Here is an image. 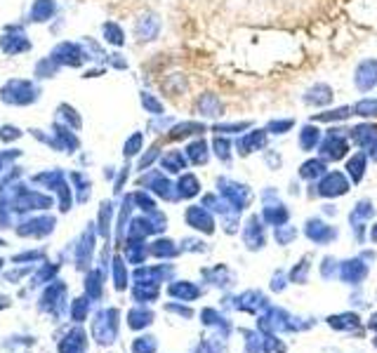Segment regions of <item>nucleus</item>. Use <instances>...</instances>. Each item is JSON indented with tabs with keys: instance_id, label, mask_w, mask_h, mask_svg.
<instances>
[{
	"instance_id": "45",
	"label": "nucleus",
	"mask_w": 377,
	"mask_h": 353,
	"mask_svg": "<svg viewBox=\"0 0 377 353\" xmlns=\"http://www.w3.org/2000/svg\"><path fill=\"white\" fill-rule=\"evenodd\" d=\"M262 158H264V162H267V167L272 172H278L281 167H283V156H281V151H276V149L262 151Z\"/></svg>"
},
{
	"instance_id": "26",
	"label": "nucleus",
	"mask_w": 377,
	"mask_h": 353,
	"mask_svg": "<svg viewBox=\"0 0 377 353\" xmlns=\"http://www.w3.org/2000/svg\"><path fill=\"white\" fill-rule=\"evenodd\" d=\"M205 132H210V125L201 120H182V122H174V127L170 130L167 137L179 142V139H187V137H205Z\"/></svg>"
},
{
	"instance_id": "28",
	"label": "nucleus",
	"mask_w": 377,
	"mask_h": 353,
	"mask_svg": "<svg viewBox=\"0 0 377 353\" xmlns=\"http://www.w3.org/2000/svg\"><path fill=\"white\" fill-rule=\"evenodd\" d=\"M252 125V120H217L210 122V134H224V137H238V134L247 132Z\"/></svg>"
},
{
	"instance_id": "39",
	"label": "nucleus",
	"mask_w": 377,
	"mask_h": 353,
	"mask_svg": "<svg viewBox=\"0 0 377 353\" xmlns=\"http://www.w3.org/2000/svg\"><path fill=\"white\" fill-rule=\"evenodd\" d=\"M243 334V351L245 353H262V332L260 330H241Z\"/></svg>"
},
{
	"instance_id": "58",
	"label": "nucleus",
	"mask_w": 377,
	"mask_h": 353,
	"mask_svg": "<svg viewBox=\"0 0 377 353\" xmlns=\"http://www.w3.org/2000/svg\"><path fill=\"white\" fill-rule=\"evenodd\" d=\"M368 156H370V160H373V162H377V144H375L373 149H370V153H368Z\"/></svg>"
},
{
	"instance_id": "10",
	"label": "nucleus",
	"mask_w": 377,
	"mask_h": 353,
	"mask_svg": "<svg viewBox=\"0 0 377 353\" xmlns=\"http://www.w3.org/2000/svg\"><path fill=\"white\" fill-rule=\"evenodd\" d=\"M370 276V264L363 259L361 255L358 257H349V259L340 261V271H337V280L340 283L349 285V288H358L365 278Z\"/></svg>"
},
{
	"instance_id": "9",
	"label": "nucleus",
	"mask_w": 377,
	"mask_h": 353,
	"mask_svg": "<svg viewBox=\"0 0 377 353\" xmlns=\"http://www.w3.org/2000/svg\"><path fill=\"white\" fill-rule=\"evenodd\" d=\"M241 238L247 252H260L267 245V224L262 222L260 215H250L243 220L241 226Z\"/></svg>"
},
{
	"instance_id": "33",
	"label": "nucleus",
	"mask_w": 377,
	"mask_h": 353,
	"mask_svg": "<svg viewBox=\"0 0 377 353\" xmlns=\"http://www.w3.org/2000/svg\"><path fill=\"white\" fill-rule=\"evenodd\" d=\"M309 273H312V257L305 255V257H300V261L288 271V278L292 285H307Z\"/></svg>"
},
{
	"instance_id": "48",
	"label": "nucleus",
	"mask_w": 377,
	"mask_h": 353,
	"mask_svg": "<svg viewBox=\"0 0 377 353\" xmlns=\"http://www.w3.org/2000/svg\"><path fill=\"white\" fill-rule=\"evenodd\" d=\"M165 311H170V313H177V316H182V318H194V309H189V306H184V304H177V301H167L165 304Z\"/></svg>"
},
{
	"instance_id": "35",
	"label": "nucleus",
	"mask_w": 377,
	"mask_h": 353,
	"mask_svg": "<svg viewBox=\"0 0 377 353\" xmlns=\"http://www.w3.org/2000/svg\"><path fill=\"white\" fill-rule=\"evenodd\" d=\"M179 252H182V245H177L174 240H167V238H161L151 245V255L161 257V259H174Z\"/></svg>"
},
{
	"instance_id": "34",
	"label": "nucleus",
	"mask_w": 377,
	"mask_h": 353,
	"mask_svg": "<svg viewBox=\"0 0 377 353\" xmlns=\"http://www.w3.org/2000/svg\"><path fill=\"white\" fill-rule=\"evenodd\" d=\"M161 295L159 285L156 283H134L132 290V299L139 301V304H149V301H156Z\"/></svg>"
},
{
	"instance_id": "25",
	"label": "nucleus",
	"mask_w": 377,
	"mask_h": 353,
	"mask_svg": "<svg viewBox=\"0 0 377 353\" xmlns=\"http://www.w3.org/2000/svg\"><path fill=\"white\" fill-rule=\"evenodd\" d=\"M323 139V130L316 125V122H305L297 132V147H300L305 153H312V151H318V144Z\"/></svg>"
},
{
	"instance_id": "2",
	"label": "nucleus",
	"mask_w": 377,
	"mask_h": 353,
	"mask_svg": "<svg viewBox=\"0 0 377 353\" xmlns=\"http://www.w3.org/2000/svg\"><path fill=\"white\" fill-rule=\"evenodd\" d=\"M351 139H349V127L328 125L323 130V139L318 144V156L328 162H340L351 156Z\"/></svg>"
},
{
	"instance_id": "20",
	"label": "nucleus",
	"mask_w": 377,
	"mask_h": 353,
	"mask_svg": "<svg viewBox=\"0 0 377 353\" xmlns=\"http://www.w3.org/2000/svg\"><path fill=\"white\" fill-rule=\"evenodd\" d=\"M187 158L194 167H205L210 162V156H212V149H210V139L205 137H194L191 142L187 144Z\"/></svg>"
},
{
	"instance_id": "13",
	"label": "nucleus",
	"mask_w": 377,
	"mask_h": 353,
	"mask_svg": "<svg viewBox=\"0 0 377 353\" xmlns=\"http://www.w3.org/2000/svg\"><path fill=\"white\" fill-rule=\"evenodd\" d=\"M184 220H187V224L194 231L203 235H212L217 231V217L205 205H189L187 212H184Z\"/></svg>"
},
{
	"instance_id": "40",
	"label": "nucleus",
	"mask_w": 377,
	"mask_h": 353,
	"mask_svg": "<svg viewBox=\"0 0 377 353\" xmlns=\"http://www.w3.org/2000/svg\"><path fill=\"white\" fill-rule=\"evenodd\" d=\"M262 353H288V344L276 332L262 334Z\"/></svg>"
},
{
	"instance_id": "1",
	"label": "nucleus",
	"mask_w": 377,
	"mask_h": 353,
	"mask_svg": "<svg viewBox=\"0 0 377 353\" xmlns=\"http://www.w3.org/2000/svg\"><path fill=\"white\" fill-rule=\"evenodd\" d=\"M316 321L314 318H305V316H295V313H288L285 309H281V306H269L267 311L260 313L257 316V330H260L262 334L267 332H305V330H312Z\"/></svg>"
},
{
	"instance_id": "36",
	"label": "nucleus",
	"mask_w": 377,
	"mask_h": 353,
	"mask_svg": "<svg viewBox=\"0 0 377 353\" xmlns=\"http://www.w3.org/2000/svg\"><path fill=\"white\" fill-rule=\"evenodd\" d=\"M201 205H205L207 210H210L215 217H224L227 212H232V210H234V207L229 205V200H224L217 191H215V193H205V195H203V200H201Z\"/></svg>"
},
{
	"instance_id": "44",
	"label": "nucleus",
	"mask_w": 377,
	"mask_h": 353,
	"mask_svg": "<svg viewBox=\"0 0 377 353\" xmlns=\"http://www.w3.org/2000/svg\"><path fill=\"white\" fill-rule=\"evenodd\" d=\"M288 283H290L288 271H285V268H276L272 280H269V290H272V292H276V295H281L285 288H288Z\"/></svg>"
},
{
	"instance_id": "47",
	"label": "nucleus",
	"mask_w": 377,
	"mask_h": 353,
	"mask_svg": "<svg viewBox=\"0 0 377 353\" xmlns=\"http://www.w3.org/2000/svg\"><path fill=\"white\" fill-rule=\"evenodd\" d=\"M182 252H210V245L198 238H184L182 240Z\"/></svg>"
},
{
	"instance_id": "43",
	"label": "nucleus",
	"mask_w": 377,
	"mask_h": 353,
	"mask_svg": "<svg viewBox=\"0 0 377 353\" xmlns=\"http://www.w3.org/2000/svg\"><path fill=\"white\" fill-rule=\"evenodd\" d=\"M219 222H222V231L227 235H236L241 233V226H243V220H241V212H227L224 217H219Z\"/></svg>"
},
{
	"instance_id": "56",
	"label": "nucleus",
	"mask_w": 377,
	"mask_h": 353,
	"mask_svg": "<svg viewBox=\"0 0 377 353\" xmlns=\"http://www.w3.org/2000/svg\"><path fill=\"white\" fill-rule=\"evenodd\" d=\"M368 328L373 330V332L377 334V313H373V316H370V321H368Z\"/></svg>"
},
{
	"instance_id": "38",
	"label": "nucleus",
	"mask_w": 377,
	"mask_h": 353,
	"mask_svg": "<svg viewBox=\"0 0 377 353\" xmlns=\"http://www.w3.org/2000/svg\"><path fill=\"white\" fill-rule=\"evenodd\" d=\"M274 243L281 245V248H288V245H292L297 240V235H300V231H297V226H292V224H283V226H276L274 228Z\"/></svg>"
},
{
	"instance_id": "31",
	"label": "nucleus",
	"mask_w": 377,
	"mask_h": 353,
	"mask_svg": "<svg viewBox=\"0 0 377 353\" xmlns=\"http://www.w3.org/2000/svg\"><path fill=\"white\" fill-rule=\"evenodd\" d=\"M187 167H189V158L184 151L172 149V151H167L165 158H163V170L170 172V175H182Z\"/></svg>"
},
{
	"instance_id": "15",
	"label": "nucleus",
	"mask_w": 377,
	"mask_h": 353,
	"mask_svg": "<svg viewBox=\"0 0 377 353\" xmlns=\"http://www.w3.org/2000/svg\"><path fill=\"white\" fill-rule=\"evenodd\" d=\"M349 139L358 151H368L377 144V122L375 120H361L358 125L349 127Z\"/></svg>"
},
{
	"instance_id": "29",
	"label": "nucleus",
	"mask_w": 377,
	"mask_h": 353,
	"mask_svg": "<svg viewBox=\"0 0 377 353\" xmlns=\"http://www.w3.org/2000/svg\"><path fill=\"white\" fill-rule=\"evenodd\" d=\"M227 334L217 332V330H212L210 337H203L196 344L194 353H227L229 351V344H227Z\"/></svg>"
},
{
	"instance_id": "7",
	"label": "nucleus",
	"mask_w": 377,
	"mask_h": 353,
	"mask_svg": "<svg viewBox=\"0 0 377 353\" xmlns=\"http://www.w3.org/2000/svg\"><path fill=\"white\" fill-rule=\"evenodd\" d=\"M269 139H272V134L264 130V127H250L247 132L238 134V137L234 139L236 156L247 158V156L252 153H262V151L269 149Z\"/></svg>"
},
{
	"instance_id": "51",
	"label": "nucleus",
	"mask_w": 377,
	"mask_h": 353,
	"mask_svg": "<svg viewBox=\"0 0 377 353\" xmlns=\"http://www.w3.org/2000/svg\"><path fill=\"white\" fill-rule=\"evenodd\" d=\"M144 106L151 111V114H156V116L163 114V104L156 97H149V94H144Z\"/></svg>"
},
{
	"instance_id": "52",
	"label": "nucleus",
	"mask_w": 377,
	"mask_h": 353,
	"mask_svg": "<svg viewBox=\"0 0 377 353\" xmlns=\"http://www.w3.org/2000/svg\"><path fill=\"white\" fill-rule=\"evenodd\" d=\"M142 147V137L139 134H134V137L128 142V147H125V151H128V156H132V153H137V149Z\"/></svg>"
},
{
	"instance_id": "5",
	"label": "nucleus",
	"mask_w": 377,
	"mask_h": 353,
	"mask_svg": "<svg viewBox=\"0 0 377 353\" xmlns=\"http://www.w3.org/2000/svg\"><path fill=\"white\" fill-rule=\"evenodd\" d=\"M224 311H241V313H252V316H260L269 309V297L262 290H245L241 295H224L222 299Z\"/></svg>"
},
{
	"instance_id": "8",
	"label": "nucleus",
	"mask_w": 377,
	"mask_h": 353,
	"mask_svg": "<svg viewBox=\"0 0 377 353\" xmlns=\"http://www.w3.org/2000/svg\"><path fill=\"white\" fill-rule=\"evenodd\" d=\"M302 233H305V238L309 243L314 245H333L337 238H340V228L335 226V224L325 222L323 217H309V220L302 224Z\"/></svg>"
},
{
	"instance_id": "59",
	"label": "nucleus",
	"mask_w": 377,
	"mask_h": 353,
	"mask_svg": "<svg viewBox=\"0 0 377 353\" xmlns=\"http://www.w3.org/2000/svg\"><path fill=\"white\" fill-rule=\"evenodd\" d=\"M373 346H375V349H377V334H375V339H373Z\"/></svg>"
},
{
	"instance_id": "32",
	"label": "nucleus",
	"mask_w": 377,
	"mask_h": 353,
	"mask_svg": "<svg viewBox=\"0 0 377 353\" xmlns=\"http://www.w3.org/2000/svg\"><path fill=\"white\" fill-rule=\"evenodd\" d=\"M351 111L361 120H377V97H361L351 104Z\"/></svg>"
},
{
	"instance_id": "24",
	"label": "nucleus",
	"mask_w": 377,
	"mask_h": 353,
	"mask_svg": "<svg viewBox=\"0 0 377 353\" xmlns=\"http://www.w3.org/2000/svg\"><path fill=\"white\" fill-rule=\"evenodd\" d=\"M210 149H212V158H217L224 167H229L234 162V156H236L234 137H224V134H212Z\"/></svg>"
},
{
	"instance_id": "17",
	"label": "nucleus",
	"mask_w": 377,
	"mask_h": 353,
	"mask_svg": "<svg viewBox=\"0 0 377 353\" xmlns=\"http://www.w3.org/2000/svg\"><path fill=\"white\" fill-rule=\"evenodd\" d=\"M328 328H333L335 332H347V334H358L363 330V321L356 311H345V313H330L325 318Z\"/></svg>"
},
{
	"instance_id": "19",
	"label": "nucleus",
	"mask_w": 377,
	"mask_h": 353,
	"mask_svg": "<svg viewBox=\"0 0 377 353\" xmlns=\"http://www.w3.org/2000/svg\"><path fill=\"white\" fill-rule=\"evenodd\" d=\"M368 165H370L368 151H356V153H351L345 160V172H347V177L351 179L354 186L365 179V175H368Z\"/></svg>"
},
{
	"instance_id": "41",
	"label": "nucleus",
	"mask_w": 377,
	"mask_h": 353,
	"mask_svg": "<svg viewBox=\"0 0 377 353\" xmlns=\"http://www.w3.org/2000/svg\"><path fill=\"white\" fill-rule=\"evenodd\" d=\"M154 323V313L149 309H132L130 316H128V325L132 330H142V328H149Z\"/></svg>"
},
{
	"instance_id": "37",
	"label": "nucleus",
	"mask_w": 377,
	"mask_h": 353,
	"mask_svg": "<svg viewBox=\"0 0 377 353\" xmlns=\"http://www.w3.org/2000/svg\"><path fill=\"white\" fill-rule=\"evenodd\" d=\"M295 125H297L295 118H272V120H267L264 130L272 134V137H283L290 130H295Z\"/></svg>"
},
{
	"instance_id": "50",
	"label": "nucleus",
	"mask_w": 377,
	"mask_h": 353,
	"mask_svg": "<svg viewBox=\"0 0 377 353\" xmlns=\"http://www.w3.org/2000/svg\"><path fill=\"white\" fill-rule=\"evenodd\" d=\"M349 228H351L356 245H363V243H365V238H368V233H365V224H349Z\"/></svg>"
},
{
	"instance_id": "3",
	"label": "nucleus",
	"mask_w": 377,
	"mask_h": 353,
	"mask_svg": "<svg viewBox=\"0 0 377 353\" xmlns=\"http://www.w3.org/2000/svg\"><path fill=\"white\" fill-rule=\"evenodd\" d=\"M215 189L224 200H229V205H232L236 212H241V215L250 210L252 200H255V193H252V189L247 186V184L238 182V179H232L229 175H219L215 179Z\"/></svg>"
},
{
	"instance_id": "30",
	"label": "nucleus",
	"mask_w": 377,
	"mask_h": 353,
	"mask_svg": "<svg viewBox=\"0 0 377 353\" xmlns=\"http://www.w3.org/2000/svg\"><path fill=\"white\" fill-rule=\"evenodd\" d=\"M375 217V205L370 198H361L356 200V205L351 207V212H349V224H368L370 220Z\"/></svg>"
},
{
	"instance_id": "46",
	"label": "nucleus",
	"mask_w": 377,
	"mask_h": 353,
	"mask_svg": "<svg viewBox=\"0 0 377 353\" xmlns=\"http://www.w3.org/2000/svg\"><path fill=\"white\" fill-rule=\"evenodd\" d=\"M156 349H159L156 337H139V339H134V344H132L134 353H156Z\"/></svg>"
},
{
	"instance_id": "49",
	"label": "nucleus",
	"mask_w": 377,
	"mask_h": 353,
	"mask_svg": "<svg viewBox=\"0 0 377 353\" xmlns=\"http://www.w3.org/2000/svg\"><path fill=\"white\" fill-rule=\"evenodd\" d=\"M114 278H116V290H125V285H128V276H125V268H123L121 261H116Z\"/></svg>"
},
{
	"instance_id": "23",
	"label": "nucleus",
	"mask_w": 377,
	"mask_h": 353,
	"mask_svg": "<svg viewBox=\"0 0 377 353\" xmlns=\"http://www.w3.org/2000/svg\"><path fill=\"white\" fill-rule=\"evenodd\" d=\"M351 116H354L351 104H345V106H335V109H323L320 114H314L309 120L316 122V125H342V122H347Z\"/></svg>"
},
{
	"instance_id": "16",
	"label": "nucleus",
	"mask_w": 377,
	"mask_h": 353,
	"mask_svg": "<svg viewBox=\"0 0 377 353\" xmlns=\"http://www.w3.org/2000/svg\"><path fill=\"white\" fill-rule=\"evenodd\" d=\"M201 276H203L205 285H210V288H217V290H229L236 283V273L227 264L203 266V268H201Z\"/></svg>"
},
{
	"instance_id": "27",
	"label": "nucleus",
	"mask_w": 377,
	"mask_h": 353,
	"mask_svg": "<svg viewBox=\"0 0 377 353\" xmlns=\"http://www.w3.org/2000/svg\"><path fill=\"white\" fill-rule=\"evenodd\" d=\"M174 186H177L179 200H191V198H196V195H201V189H203V184H201V179L196 177L194 172H182Z\"/></svg>"
},
{
	"instance_id": "54",
	"label": "nucleus",
	"mask_w": 377,
	"mask_h": 353,
	"mask_svg": "<svg viewBox=\"0 0 377 353\" xmlns=\"http://www.w3.org/2000/svg\"><path fill=\"white\" fill-rule=\"evenodd\" d=\"M320 210H323V215H328V217H335L337 215V207L333 203H325L323 207H320Z\"/></svg>"
},
{
	"instance_id": "21",
	"label": "nucleus",
	"mask_w": 377,
	"mask_h": 353,
	"mask_svg": "<svg viewBox=\"0 0 377 353\" xmlns=\"http://www.w3.org/2000/svg\"><path fill=\"white\" fill-rule=\"evenodd\" d=\"M198 318H201V323H203V328H207V330H217V332L227 334V337L234 332V325H232V321H229V318L224 316V313L219 311V309H212V306H205V309H201Z\"/></svg>"
},
{
	"instance_id": "53",
	"label": "nucleus",
	"mask_w": 377,
	"mask_h": 353,
	"mask_svg": "<svg viewBox=\"0 0 377 353\" xmlns=\"http://www.w3.org/2000/svg\"><path fill=\"white\" fill-rule=\"evenodd\" d=\"M159 147H154V149H151V153H146V158H144V165H149V162H154L156 158H159Z\"/></svg>"
},
{
	"instance_id": "6",
	"label": "nucleus",
	"mask_w": 377,
	"mask_h": 353,
	"mask_svg": "<svg viewBox=\"0 0 377 353\" xmlns=\"http://www.w3.org/2000/svg\"><path fill=\"white\" fill-rule=\"evenodd\" d=\"M260 217L267 226H283L290 222V207L281 200V193L276 186H267L262 191V210Z\"/></svg>"
},
{
	"instance_id": "11",
	"label": "nucleus",
	"mask_w": 377,
	"mask_h": 353,
	"mask_svg": "<svg viewBox=\"0 0 377 353\" xmlns=\"http://www.w3.org/2000/svg\"><path fill=\"white\" fill-rule=\"evenodd\" d=\"M194 109H196V116L203 118L207 122H217L224 118V102L222 97H219L217 92H212V89H205V92H201L198 97L194 99Z\"/></svg>"
},
{
	"instance_id": "4",
	"label": "nucleus",
	"mask_w": 377,
	"mask_h": 353,
	"mask_svg": "<svg viewBox=\"0 0 377 353\" xmlns=\"http://www.w3.org/2000/svg\"><path fill=\"white\" fill-rule=\"evenodd\" d=\"M354 189L351 179L347 177L345 170H328L316 184H309V195L312 198H325V200H335L347 195Z\"/></svg>"
},
{
	"instance_id": "12",
	"label": "nucleus",
	"mask_w": 377,
	"mask_h": 353,
	"mask_svg": "<svg viewBox=\"0 0 377 353\" xmlns=\"http://www.w3.org/2000/svg\"><path fill=\"white\" fill-rule=\"evenodd\" d=\"M351 83L356 87V92L368 94L377 89V59L375 57H365L356 64L351 76Z\"/></svg>"
},
{
	"instance_id": "18",
	"label": "nucleus",
	"mask_w": 377,
	"mask_h": 353,
	"mask_svg": "<svg viewBox=\"0 0 377 353\" xmlns=\"http://www.w3.org/2000/svg\"><path fill=\"white\" fill-rule=\"evenodd\" d=\"M328 165L330 162L323 160L320 156H312V158H307L305 162H300V167H297V179H300V182H307V184H316L318 179L330 170Z\"/></svg>"
},
{
	"instance_id": "42",
	"label": "nucleus",
	"mask_w": 377,
	"mask_h": 353,
	"mask_svg": "<svg viewBox=\"0 0 377 353\" xmlns=\"http://www.w3.org/2000/svg\"><path fill=\"white\" fill-rule=\"evenodd\" d=\"M337 271H340V259L333 255H325L320 259V266H318V273L323 280H337Z\"/></svg>"
},
{
	"instance_id": "14",
	"label": "nucleus",
	"mask_w": 377,
	"mask_h": 353,
	"mask_svg": "<svg viewBox=\"0 0 377 353\" xmlns=\"http://www.w3.org/2000/svg\"><path fill=\"white\" fill-rule=\"evenodd\" d=\"M335 102V89L328 83H314L305 89L302 94V104L309 106V109H330Z\"/></svg>"
},
{
	"instance_id": "57",
	"label": "nucleus",
	"mask_w": 377,
	"mask_h": 353,
	"mask_svg": "<svg viewBox=\"0 0 377 353\" xmlns=\"http://www.w3.org/2000/svg\"><path fill=\"white\" fill-rule=\"evenodd\" d=\"M370 240H373V243L377 245V222L373 224V226H370Z\"/></svg>"
},
{
	"instance_id": "55",
	"label": "nucleus",
	"mask_w": 377,
	"mask_h": 353,
	"mask_svg": "<svg viewBox=\"0 0 377 353\" xmlns=\"http://www.w3.org/2000/svg\"><path fill=\"white\" fill-rule=\"evenodd\" d=\"M361 257L370 264V261H375V257H377V255H375V250H363V252H361Z\"/></svg>"
},
{
	"instance_id": "22",
	"label": "nucleus",
	"mask_w": 377,
	"mask_h": 353,
	"mask_svg": "<svg viewBox=\"0 0 377 353\" xmlns=\"http://www.w3.org/2000/svg\"><path fill=\"white\" fill-rule=\"evenodd\" d=\"M167 295L174 301H196L203 297V288L198 283H191V280H172L167 285Z\"/></svg>"
}]
</instances>
